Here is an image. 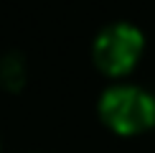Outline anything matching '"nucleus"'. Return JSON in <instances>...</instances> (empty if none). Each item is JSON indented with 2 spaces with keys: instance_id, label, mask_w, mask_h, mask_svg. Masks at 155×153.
Here are the masks:
<instances>
[{
  "instance_id": "nucleus-2",
  "label": "nucleus",
  "mask_w": 155,
  "mask_h": 153,
  "mask_svg": "<svg viewBox=\"0 0 155 153\" xmlns=\"http://www.w3.org/2000/svg\"><path fill=\"white\" fill-rule=\"evenodd\" d=\"M143 49H145L143 31L127 21H117V23L104 25L97 33L92 56L102 74L122 76V74L132 72V66L143 56Z\"/></svg>"
},
{
  "instance_id": "nucleus-1",
  "label": "nucleus",
  "mask_w": 155,
  "mask_h": 153,
  "mask_svg": "<svg viewBox=\"0 0 155 153\" xmlns=\"http://www.w3.org/2000/svg\"><path fill=\"white\" fill-rule=\"evenodd\" d=\"M99 117L117 135H140L155 125V97L135 84H114L99 97Z\"/></svg>"
},
{
  "instance_id": "nucleus-3",
  "label": "nucleus",
  "mask_w": 155,
  "mask_h": 153,
  "mask_svg": "<svg viewBox=\"0 0 155 153\" xmlns=\"http://www.w3.org/2000/svg\"><path fill=\"white\" fill-rule=\"evenodd\" d=\"M0 84L10 92H15L25 84V61L18 54H8L0 61Z\"/></svg>"
}]
</instances>
